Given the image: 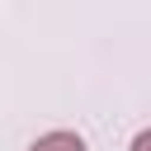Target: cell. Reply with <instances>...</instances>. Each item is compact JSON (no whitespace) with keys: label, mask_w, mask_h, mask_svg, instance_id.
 <instances>
[{"label":"cell","mask_w":151,"mask_h":151,"mask_svg":"<svg viewBox=\"0 0 151 151\" xmlns=\"http://www.w3.org/2000/svg\"><path fill=\"white\" fill-rule=\"evenodd\" d=\"M28 151H85V142H80L76 132H42Z\"/></svg>","instance_id":"obj_1"},{"label":"cell","mask_w":151,"mask_h":151,"mask_svg":"<svg viewBox=\"0 0 151 151\" xmlns=\"http://www.w3.org/2000/svg\"><path fill=\"white\" fill-rule=\"evenodd\" d=\"M146 146H151V137H146V132H142V137H137V142H132V151H146Z\"/></svg>","instance_id":"obj_2"}]
</instances>
